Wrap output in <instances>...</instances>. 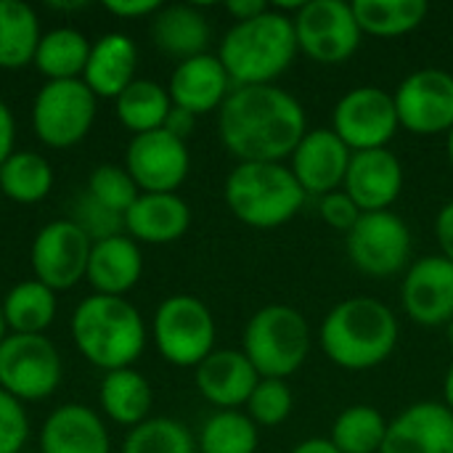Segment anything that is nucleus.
I'll list each match as a JSON object with an SVG mask.
<instances>
[{"mask_svg":"<svg viewBox=\"0 0 453 453\" xmlns=\"http://www.w3.org/2000/svg\"><path fill=\"white\" fill-rule=\"evenodd\" d=\"M218 133L239 162H284L308 133V117L289 90L244 85L218 109Z\"/></svg>","mask_w":453,"mask_h":453,"instance_id":"nucleus-1","label":"nucleus"},{"mask_svg":"<svg viewBox=\"0 0 453 453\" xmlns=\"http://www.w3.org/2000/svg\"><path fill=\"white\" fill-rule=\"evenodd\" d=\"M401 337V326L390 305L356 295L337 303L319 329V345L326 358L345 372H369L382 366Z\"/></svg>","mask_w":453,"mask_h":453,"instance_id":"nucleus-2","label":"nucleus"},{"mask_svg":"<svg viewBox=\"0 0 453 453\" xmlns=\"http://www.w3.org/2000/svg\"><path fill=\"white\" fill-rule=\"evenodd\" d=\"M297 53L292 16L268 8L250 21H234L220 42L218 58L226 66L234 88H244L273 85V80L292 66Z\"/></svg>","mask_w":453,"mask_h":453,"instance_id":"nucleus-3","label":"nucleus"},{"mask_svg":"<svg viewBox=\"0 0 453 453\" xmlns=\"http://www.w3.org/2000/svg\"><path fill=\"white\" fill-rule=\"evenodd\" d=\"M72 337L77 350L98 369H130L143 353L146 326L141 313L125 297L93 295L82 300L72 316Z\"/></svg>","mask_w":453,"mask_h":453,"instance_id":"nucleus-4","label":"nucleus"},{"mask_svg":"<svg viewBox=\"0 0 453 453\" xmlns=\"http://www.w3.org/2000/svg\"><path fill=\"white\" fill-rule=\"evenodd\" d=\"M305 191L284 162H239L226 178V204L250 228H279L305 204Z\"/></svg>","mask_w":453,"mask_h":453,"instance_id":"nucleus-5","label":"nucleus"},{"mask_svg":"<svg viewBox=\"0 0 453 453\" xmlns=\"http://www.w3.org/2000/svg\"><path fill=\"white\" fill-rule=\"evenodd\" d=\"M311 326L292 305L260 308L244 329L242 353L263 380H287L311 356Z\"/></svg>","mask_w":453,"mask_h":453,"instance_id":"nucleus-6","label":"nucleus"},{"mask_svg":"<svg viewBox=\"0 0 453 453\" xmlns=\"http://www.w3.org/2000/svg\"><path fill=\"white\" fill-rule=\"evenodd\" d=\"M154 342L167 364L196 369L215 350V319L199 297L173 295L157 308Z\"/></svg>","mask_w":453,"mask_h":453,"instance_id":"nucleus-7","label":"nucleus"},{"mask_svg":"<svg viewBox=\"0 0 453 453\" xmlns=\"http://www.w3.org/2000/svg\"><path fill=\"white\" fill-rule=\"evenodd\" d=\"M297 50L316 64H342L361 45V27L353 13V3L345 0H305L292 16Z\"/></svg>","mask_w":453,"mask_h":453,"instance_id":"nucleus-8","label":"nucleus"},{"mask_svg":"<svg viewBox=\"0 0 453 453\" xmlns=\"http://www.w3.org/2000/svg\"><path fill=\"white\" fill-rule=\"evenodd\" d=\"M96 119V96L82 80H53L40 88L32 104L35 135L53 149L80 143Z\"/></svg>","mask_w":453,"mask_h":453,"instance_id":"nucleus-9","label":"nucleus"},{"mask_svg":"<svg viewBox=\"0 0 453 453\" xmlns=\"http://www.w3.org/2000/svg\"><path fill=\"white\" fill-rule=\"evenodd\" d=\"M411 250L414 239L406 220L390 210L364 212L348 234L350 263L372 279H390L406 273L411 265Z\"/></svg>","mask_w":453,"mask_h":453,"instance_id":"nucleus-10","label":"nucleus"},{"mask_svg":"<svg viewBox=\"0 0 453 453\" xmlns=\"http://www.w3.org/2000/svg\"><path fill=\"white\" fill-rule=\"evenodd\" d=\"M332 130L350 151L388 149L401 130L393 93L377 85L348 90L332 111Z\"/></svg>","mask_w":453,"mask_h":453,"instance_id":"nucleus-11","label":"nucleus"},{"mask_svg":"<svg viewBox=\"0 0 453 453\" xmlns=\"http://www.w3.org/2000/svg\"><path fill=\"white\" fill-rule=\"evenodd\" d=\"M61 382V356L42 334H11L0 342V390L16 401L48 398Z\"/></svg>","mask_w":453,"mask_h":453,"instance_id":"nucleus-12","label":"nucleus"},{"mask_svg":"<svg viewBox=\"0 0 453 453\" xmlns=\"http://www.w3.org/2000/svg\"><path fill=\"white\" fill-rule=\"evenodd\" d=\"M398 122L414 135H449L453 127V74L417 69L393 93Z\"/></svg>","mask_w":453,"mask_h":453,"instance_id":"nucleus-13","label":"nucleus"},{"mask_svg":"<svg viewBox=\"0 0 453 453\" xmlns=\"http://www.w3.org/2000/svg\"><path fill=\"white\" fill-rule=\"evenodd\" d=\"M93 242L72 220H53L42 226L32 242V271L40 284L48 289H69L88 273Z\"/></svg>","mask_w":453,"mask_h":453,"instance_id":"nucleus-14","label":"nucleus"},{"mask_svg":"<svg viewBox=\"0 0 453 453\" xmlns=\"http://www.w3.org/2000/svg\"><path fill=\"white\" fill-rule=\"evenodd\" d=\"M188 167L191 157L186 141L165 127L133 135L125 154V170L143 194H175L188 178Z\"/></svg>","mask_w":453,"mask_h":453,"instance_id":"nucleus-15","label":"nucleus"},{"mask_svg":"<svg viewBox=\"0 0 453 453\" xmlns=\"http://www.w3.org/2000/svg\"><path fill=\"white\" fill-rule=\"evenodd\" d=\"M401 303L419 326H446L453 319V263L430 255L409 265L401 284Z\"/></svg>","mask_w":453,"mask_h":453,"instance_id":"nucleus-16","label":"nucleus"},{"mask_svg":"<svg viewBox=\"0 0 453 453\" xmlns=\"http://www.w3.org/2000/svg\"><path fill=\"white\" fill-rule=\"evenodd\" d=\"M353 151L332 127H316L303 135L289 157V170L308 196H326L340 191L348 175Z\"/></svg>","mask_w":453,"mask_h":453,"instance_id":"nucleus-17","label":"nucleus"},{"mask_svg":"<svg viewBox=\"0 0 453 453\" xmlns=\"http://www.w3.org/2000/svg\"><path fill=\"white\" fill-rule=\"evenodd\" d=\"M403 180V165L390 149L353 151L342 191L361 212H385L398 202Z\"/></svg>","mask_w":453,"mask_h":453,"instance_id":"nucleus-18","label":"nucleus"},{"mask_svg":"<svg viewBox=\"0 0 453 453\" xmlns=\"http://www.w3.org/2000/svg\"><path fill=\"white\" fill-rule=\"evenodd\" d=\"M380 453H453V414L443 401H419L388 425Z\"/></svg>","mask_w":453,"mask_h":453,"instance_id":"nucleus-19","label":"nucleus"},{"mask_svg":"<svg viewBox=\"0 0 453 453\" xmlns=\"http://www.w3.org/2000/svg\"><path fill=\"white\" fill-rule=\"evenodd\" d=\"M231 90H234V82L226 66L220 64V58L212 53H202V56L180 61L173 69L170 85H167L173 106L186 109L194 117L220 109Z\"/></svg>","mask_w":453,"mask_h":453,"instance_id":"nucleus-20","label":"nucleus"},{"mask_svg":"<svg viewBox=\"0 0 453 453\" xmlns=\"http://www.w3.org/2000/svg\"><path fill=\"white\" fill-rule=\"evenodd\" d=\"M260 374L242 350H212L196 366V388L218 411H239L247 406Z\"/></svg>","mask_w":453,"mask_h":453,"instance_id":"nucleus-21","label":"nucleus"},{"mask_svg":"<svg viewBox=\"0 0 453 453\" xmlns=\"http://www.w3.org/2000/svg\"><path fill=\"white\" fill-rule=\"evenodd\" d=\"M138 50L135 42L122 32L101 35L90 45V56L82 72V82L93 90V96L117 98L135 80Z\"/></svg>","mask_w":453,"mask_h":453,"instance_id":"nucleus-22","label":"nucleus"},{"mask_svg":"<svg viewBox=\"0 0 453 453\" xmlns=\"http://www.w3.org/2000/svg\"><path fill=\"white\" fill-rule=\"evenodd\" d=\"M42 453H109V433L101 417L85 406H58L42 425Z\"/></svg>","mask_w":453,"mask_h":453,"instance_id":"nucleus-23","label":"nucleus"},{"mask_svg":"<svg viewBox=\"0 0 453 453\" xmlns=\"http://www.w3.org/2000/svg\"><path fill=\"white\" fill-rule=\"evenodd\" d=\"M141 273H143V255L130 236L117 234L93 242L85 276L98 289V295L122 297L138 284Z\"/></svg>","mask_w":453,"mask_h":453,"instance_id":"nucleus-24","label":"nucleus"},{"mask_svg":"<svg viewBox=\"0 0 453 453\" xmlns=\"http://www.w3.org/2000/svg\"><path fill=\"white\" fill-rule=\"evenodd\" d=\"M191 226V210L178 194H141L125 212V228L146 244L178 242Z\"/></svg>","mask_w":453,"mask_h":453,"instance_id":"nucleus-25","label":"nucleus"},{"mask_svg":"<svg viewBox=\"0 0 453 453\" xmlns=\"http://www.w3.org/2000/svg\"><path fill=\"white\" fill-rule=\"evenodd\" d=\"M154 45L180 61L207 53L210 21L194 5H162L151 16Z\"/></svg>","mask_w":453,"mask_h":453,"instance_id":"nucleus-26","label":"nucleus"},{"mask_svg":"<svg viewBox=\"0 0 453 453\" xmlns=\"http://www.w3.org/2000/svg\"><path fill=\"white\" fill-rule=\"evenodd\" d=\"M98 401L104 414L125 427H138L141 422L149 419L151 411V385L149 380L130 369H117V372H106L101 390H98Z\"/></svg>","mask_w":453,"mask_h":453,"instance_id":"nucleus-27","label":"nucleus"},{"mask_svg":"<svg viewBox=\"0 0 453 453\" xmlns=\"http://www.w3.org/2000/svg\"><path fill=\"white\" fill-rule=\"evenodd\" d=\"M40 37V21L32 5L21 0H0V69H21L32 64Z\"/></svg>","mask_w":453,"mask_h":453,"instance_id":"nucleus-28","label":"nucleus"},{"mask_svg":"<svg viewBox=\"0 0 453 453\" xmlns=\"http://www.w3.org/2000/svg\"><path fill=\"white\" fill-rule=\"evenodd\" d=\"M90 56V42L80 29L72 27H58L50 29L40 37V45L35 50V66L48 77V82L53 80H80V74L85 72Z\"/></svg>","mask_w":453,"mask_h":453,"instance_id":"nucleus-29","label":"nucleus"},{"mask_svg":"<svg viewBox=\"0 0 453 453\" xmlns=\"http://www.w3.org/2000/svg\"><path fill=\"white\" fill-rule=\"evenodd\" d=\"M114 109L119 122L133 133V135H143L151 130L165 127V119L173 109L170 93L167 88H162L154 80H133L117 98H114Z\"/></svg>","mask_w":453,"mask_h":453,"instance_id":"nucleus-30","label":"nucleus"},{"mask_svg":"<svg viewBox=\"0 0 453 453\" xmlns=\"http://www.w3.org/2000/svg\"><path fill=\"white\" fill-rule=\"evenodd\" d=\"M356 21L372 37H403L414 32L430 13L425 0H356Z\"/></svg>","mask_w":453,"mask_h":453,"instance_id":"nucleus-31","label":"nucleus"},{"mask_svg":"<svg viewBox=\"0 0 453 453\" xmlns=\"http://www.w3.org/2000/svg\"><path fill=\"white\" fill-rule=\"evenodd\" d=\"M3 316L13 334H42L56 319V292L37 279L21 281L5 295Z\"/></svg>","mask_w":453,"mask_h":453,"instance_id":"nucleus-32","label":"nucleus"},{"mask_svg":"<svg viewBox=\"0 0 453 453\" xmlns=\"http://www.w3.org/2000/svg\"><path fill=\"white\" fill-rule=\"evenodd\" d=\"M53 188V170L37 151H13L0 165V194L19 204H35Z\"/></svg>","mask_w":453,"mask_h":453,"instance_id":"nucleus-33","label":"nucleus"},{"mask_svg":"<svg viewBox=\"0 0 453 453\" xmlns=\"http://www.w3.org/2000/svg\"><path fill=\"white\" fill-rule=\"evenodd\" d=\"M388 425L385 414L374 406H348L337 414L329 441L340 453H380Z\"/></svg>","mask_w":453,"mask_h":453,"instance_id":"nucleus-34","label":"nucleus"},{"mask_svg":"<svg viewBox=\"0 0 453 453\" xmlns=\"http://www.w3.org/2000/svg\"><path fill=\"white\" fill-rule=\"evenodd\" d=\"M260 427L242 411L212 414L199 433L202 453H255Z\"/></svg>","mask_w":453,"mask_h":453,"instance_id":"nucleus-35","label":"nucleus"},{"mask_svg":"<svg viewBox=\"0 0 453 453\" xmlns=\"http://www.w3.org/2000/svg\"><path fill=\"white\" fill-rule=\"evenodd\" d=\"M122 453H196V443L183 422L154 417L130 430Z\"/></svg>","mask_w":453,"mask_h":453,"instance_id":"nucleus-36","label":"nucleus"},{"mask_svg":"<svg viewBox=\"0 0 453 453\" xmlns=\"http://www.w3.org/2000/svg\"><path fill=\"white\" fill-rule=\"evenodd\" d=\"M88 194L98 204H104L106 210H111V212L125 218V212L141 196V188L135 186V180L130 178V173L125 167H119V165H98L90 173Z\"/></svg>","mask_w":453,"mask_h":453,"instance_id":"nucleus-37","label":"nucleus"},{"mask_svg":"<svg viewBox=\"0 0 453 453\" xmlns=\"http://www.w3.org/2000/svg\"><path fill=\"white\" fill-rule=\"evenodd\" d=\"M295 409V395L287 385V380H263L255 385L250 401H247V417L257 427H279L289 419Z\"/></svg>","mask_w":453,"mask_h":453,"instance_id":"nucleus-38","label":"nucleus"},{"mask_svg":"<svg viewBox=\"0 0 453 453\" xmlns=\"http://www.w3.org/2000/svg\"><path fill=\"white\" fill-rule=\"evenodd\" d=\"M72 220L88 234L90 242H101L109 236H117L125 228V218L106 210L104 204H98L88 191L82 196H77L74 207H72Z\"/></svg>","mask_w":453,"mask_h":453,"instance_id":"nucleus-39","label":"nucleus"},{"mask_svg":"<svg viewBox=\"0 0 453 453\" xmlns=\"http://www.w3.org/2000/svg\"><path fill=\"white\" fill-rule=\"evenodd\" d=\"M29 422L21 401L0 390V453H19L27 443Z\"/></svg>","mask_w":453,"mask_h":453,"instance_id":"nucleus-40","label":"nucleus"},{"mask_svg":"<svg viewBox=\"0 0 453 453\" xmlns=\"http://www.w3.org/2000/svg\"><path fill=\"white\" fill-rule=\"evenodd\" d=\"M319 215H321V220L329 226V228H334V231H342L345 236L353 231V226L361 220V210H358V204L340 188V191H332V194H326V196H321L319 199Z\"/></svg>","mask_w":453,"mask_h":453,"instance_id":"nucleus-41","label":"nucleus"},{"mask_svg":"<svg viewBox=\"0 0 453 453\" xmlns=\"http://www.w3.org/2000/svg\"><path fill=\"white\" fill-rule=\"evenodd\" d=\"M104 8L119 19H141V16H154L162 3L159 0H106Z\"/></svg>","mask_w":453,"mask_h":453,"instance_id":"nucleus-42","label":"nucleus"},{"mask_svg":"<svg viewBox=\"0 0 453 453\" xmlns=\"http://www.w3.org/2000/svg\"><path fill=\"white\" fill-rule=\"evenodd\" d=\"M435 239H438L441 255L453 263V202H446L435 215Z\"/></svg>","mask_w":453,"mask_h":453,"instance_id":"nucleus-43","label":"nucleus"},{"mask_svg":"<svg viewBox=\"0 0 453 453\" xmlns=\"http://www.w3.org/2000/svg\"><path fill=\"white\" fill-rule=\"evenodd\" d=\"M13 138H16L13 114L5 106V101H0V165L13 154Z\"/></svg>","mask_w":453,"mask_h":453,"instance_id":"nucleus-44","label":"nucleus"},{"mask_svg":"<svg viewBox=\"0 0 453 453\" xmlns=\"http://www.w3.org/2000/svg\"><path fill=\"white\" fill-rule=\"evenodd\" d=\"M194 122H196V117H194L191 111L173 106V109H170V114H167V119H165V130H167V133H173L175 138L186 141V135L194 130Z\"/></svg>","mask_w":453,"mask_h":453,"instance_id":"nucleus-45","label":"nucleus"},{"mask_svg":"<svg viewBox=\"0 0 453 453\" xmlns=\"http://www.w3.org/2000/svg\"><path fill=\"white\" fill-rule=\"evenodd\" d=\"M226 11L234 16V21H250V19L265 13L268 5H265L263 0H231V3L226 5Z\"/></svg>","mask_w":453,"mask_h":453,"instance_id":"nucleus-46","label":"nucleus"},{"mask_svg":"<svg viewBox=\"0 0 453 453\" xmlns=\"http://www.w3.org/2000/svg\"><path fill=\"white\" fill-rule=\"evenodd\" d=\"M289 453H340V451L332 446V441H329V438H308V441L297 443V446H295Z\"/></svg>","mask_w":453,"mask_h":453,"instance_id":"nucleus-47","label":"nucleus"},{"mask_svg":"<svg viewBox=\"0 0 453 453\" xmlns=\"http://www.w3.org/2000/svg\"><path fill=\"white\" fill-rule=\"evenodd\" d=\"M443 406L453 414V364L449 366L446 377H443Z\"/></svg>","mask_w":453,"mask_h":453,"instance_id":"nucleus-48","label":"nucleus"},{"mask_svg":"<svg viewBox=\"0 0 453 453\" xmlns=\"http://www.w3.org/2000/svg\"><path fill=\"white\" fill-rule=\"evenodd\" d=\"M446 154H449V162H451L453 167V127L449 130V135H446Z\"/></svg>","mask_w":453,"mask_h":453,"instance_id":"nucleus-49","label":"nucleus"},{"mask_svg":"<svg viewBox=\"0 0 453 453\" xmlns=\"http://www.w3.org/2000/svg\"><path fill=\"white\" fill-rule=\"evenodd\" d=\"M5 329H8V324H5V316H3V305H0V342L5 340Z\"/></svg>","mask_w":453,"mask_h":453,"instance_id":"nucleus-50","label":"nucleus"},{"mask_svg":"<svg viewBox=\"0 0 453 453\" xmlns=\"http://www.w3.org/2000/svg\"><path fill=\"white\" fill-rule=\"evenodd\" d=\"M446 332H449V342H451V348H453V319L446 324Z\"/></svg>","mask_w":453,"mask_h":453,"instance_id":"nucleus-51","label":"nucleus"}]
</instances>
